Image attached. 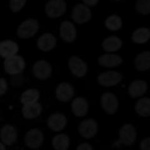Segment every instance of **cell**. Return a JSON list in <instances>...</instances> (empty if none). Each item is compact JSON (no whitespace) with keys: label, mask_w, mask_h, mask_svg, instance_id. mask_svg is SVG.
I'll list each match as a JSON object with an SVG mask.
<instances>
[{"label":"cell","mask_w":150,"mask_h":150,"mask_svg":"<svg viewBox=\"0 0 150 150\" xmlns=\"http://www.w3.org/2000/svg\"><path fill=\"white\" fill-rule=\"evenodd\" d=\"M137 132L134 126L131 124H125L120 130V139L114 144V145L124 144L130 146L136 140Z\"/></svg>","instance_id":"6da1fadb"},{"label":"cell","mask_w":150,"mask_h":150,"mask_svg":"<svg viewBox=\"0 0 150 150\" xmlns=\"http://www.w3.org/2000/svg\"><path fill=\"white\" fill-rule=\"evenodd\" d=\"M4 70L10 75L22 73L25 68V61L21 56L15 55L5 59L4 62Z\"/></svg>","instance_id":"7a4b0ae2"},{"label":"cell","mask_w":150,"mask_h":150,"mask_svg":"<svg viewBox=\"0 0 150 150\" xmlns=\"http://www.w3.org/2000/svg\"><path fill=\"white\" fill-rule=\"evenodd\" d=\"M39 23L33 18H28L22 22L17 29V35L21 38H29L34 36L39 29Z\"/></svg>","instance_id":"3957f363"},{"label":"cell","mask_w":150,"mask_h":150,"mask_svg":"<svg viewBox=\"0 0 150 150\" xmlns=\"http://www.w3.org/2000/svg\"><path fill=\"white\" fill-rule=\"evenodd\" d=\"M67 4L64 0H51L45 4V12L50 18H55L62 16L66 11Z\"/></svg>","instance_id":"277c9868"},{"label":"cell","mask_w":150,"mask_h":150,"mask_svg":"<svg viewBox=\"0 0 150 150\" xmlns=\"http://www.w3.org/2000/svg\"><path fill=\"white\" fill-rule=\"evenodd\" d=\"M101 105L105 113L112 115L117 111L119 107V100L117 96L111 92L103 94L100 99Z\"/></svg>","instance_id":"5b68a950"},{"label":"cell","mask_w":150,"mask_h":150,"mask_svg":"<svg viewBox=\"0 0 150 150\" xmlns=\"http://www.w3.org/2000/svg\"><path fill=\"white\" fill-rule=\"evenodd\" d=\"M92 18V12L89 7L84 4H77L73 9L72 18L78 23L89 21Z\"/></svg>","instance_id":"8992f818"},{"label":"cell","mask_w":150,"mask_h":150,"mask_svg":"<svg viewBox=\"0 0 150 150\" xmlns=\"http://www.w3.org/2000/svg\"><path fill=\"white\" fill-rule=\"evenodd\" d=\"M98 123L93 119L83 120L79 126V133L85 139H92L98 133Z\"/></svg>","instance_id":"52a82bcc"},{"label":"cell","mask_w":150,"mask_h":150,"mask_svg":"<svg viewBox=\"0 0 150 150\" xmlns=\"http://www.w3.org/2000/svg\"><path fill=\"white\" fill-rule=\"evenodd\" d=\"M44 136L39 129H32L25 136V144L31 149H38L43 143Z\"/></svg>","instance_id":"ba28073f"},{"label":"cell","mask_w":150,"mask_h":150,"mask_svg":"<svg viewBox=\"0 0 150 150\" xmlns=\"http://www.w3.org/2000/svg\"><path fill=\"white\" fill-rule=\"evenodd\" d=\"M68 66L70 71L77 77H83L87 72V64L80 57L73 56L70 58Z\"/></svg>","instance_id":"9c48e42d"},{"label":"cell","mask_w":150,"mask_h":150,"mask_svg":"<svg viewBox=\"0 0 150 150\" xmlns=\"http://www.w3.org/2000/svg\"><path fill=\"white\" fill-rule=\"evenodd\" d=\"M122 76L121 73L116 71H107L99 75L98 81L100 85L104 86H112L121 82Z\"/></svg>","instance_id":"30bf717a"},{"label":"cell","mask_w":150,"mask_h":150,"mask_svg":"<svg viewBox=\"0 0 150 150\" xmlns=\"http://www.w3.org/2000/svg\"><path fill=\"white\" fill-rule=\"evenodd\" d=\"M32 70L35 77L44 80L51 76L52 73V67L45 60H39L35 63Z\"/></svg>","instance_id":"8fae6325"},{"label":"cell","mask_w":150,"mask_h":150,"mask_svg":"<svg viewBox=\"0 0 150 150\" xmlns=\"http://www.w3.org/2000/svg\"><path fill=\"white\" fill-rule=\"evenodd\" d=\"M60 37L63 40L72 42L76 38V29L74 24L68 21L62 22L60 25Z\"/></svg>","instance_id":"7c38bea8"},{"label":"cell","mask_w":150,"mask_h":150,"mask_svg":"<svg viewBox=\"0 0 150 150\" xmlns=\"http://www.w3.org/2000/svg\"><path fill=\"white\" fill-rule=\"evenodd\" d=\"M74 95V88L71 84L63 82L59 84L56 89V97L59 101L67 102Z\"/></svg>","instance_id":"4fadbf2b"},{"label":"cell","mask_w":150,"mask_h":150,"mask_svg":"<svg viewBox=\"0 0 150 150\" xmlns=\"http://www.w3.org/2000/svg\"><path fill=\"white\" fill-rule=\"evenodd\" d=\"M17 130L11 125H6L1 127L0 138L3 144L10 146L17 140Z\"/></svg>","instance_id":"5bb4252c"},{"label":"cell","mask_w":150,"mask_h":150,"mask_svg":"<svg viewBox=\"0 0 150 150\" xmlns=\"http://www.w3.org/2000/svg\"><path fill=\"white\" fill-rule=\"evenodd\" d=\"M67 118L60 113L51 114L48 120V125L51 130L59 132L65 127L67 125Z\"/></svg>","instance_id":"9a60e30c"},{"label":"cell","mask_w":150,"mask_h":150,"mask_svg":"<svg viewBox=\"0 0 150 150\" xmlns=\"http://www.w3.org/2000/svg\"><path fill=\"white\" fill-rule=\"evenodd\" d=\"M18 51V45L11 40H6L0 42V56L3 58H8L16 55Z\"/></svg>","instance_id":"2e32d148"},{"label":"cell","mask_w":150,"mask_h":150,"mask_svg":"<svg viewBox=\"0 0 150 150\" xmlns=\"http://www.w3.org/2000/svg\"><path fill=\"white\" fill-rule=\"evenodd\" d=\"M57 44V39L51 33H45L41 35L37 41L38 47L43 51H51L55 47Z\"/></svg>","instance_id":"e0dca14e"},{"label":"cell","mask_w":150,"mask_h":150,"mask_svg":"<svg viewBox=\"0 0 150 150\" xmlns=\"http://www.w3.org/2000/svg\"><path fill=\"white\" fill-rule=\"evenodd\" d=\"M72 111L76 117H83L86 115L89 109L87 100L83 98H76L72 102Z\"/></svg>","instance_id":"ac0fdd59"},{"label":"cell","mask_w":150,"mask_h":150,"mask_svg":"<svg viewBox=\"0 0 150 150\" xmlns=\"http://www.w3.org/2000/svg\"><path fill=\"white\" fill-rule=\"evenodd\" d=\"M147 83L143 80L133 81L128 87V92L130 97L133 98L142 96L147 90Z\"/></svg>","instance_id":"d6986e66"},{"label":"cell","mask_w":150,"mask_h":150,"mask_svg":"<svg viewBox=\"0 0 150 150\" xmlns=\"http://www.w3.org/2000/svg\"><path fill=\"white\" fill-rule=\"evenodd\" d=\"M122 62V58L117 54H106L98 58V63L103 67H114L119 66Z\"/></svg>","instance_id":"ffe728a7"},{"label":"cell","mask_w":150,"mask_h":150,"mask_svg":"<svg viewBox=\"0 0 150 150\" xmlns=\"http://www.w3.org/2000/svg\"><path fill=\"white\" fill-rule=\"evenodd\" d=\"M42 105L39 103L23 105L22 108V114L24 118L32 120L38 117L42 112Z\"/></svg>","instance_id":"44dd1931"},{"label":"cell","mask_w":150,"mask_h":150,"mask_svg":"<svg viewBox=\"0 0 150 150\" xmlns=\"http://www.w3.org/2000/svg\"><path fill=\"white\" fill-rule=\"evenodd\" d=\"M122 41L117 36H110L105 38L102 43V47L107 52H114L120 49Z\"/></svg>","instance_id":"7402d4cb"},{"label":"cell","mask_w":150,"mask_h":150,"mask_svg":"<svg viewBox=\"0 0 150 150\" xmlns=\"http://www.w3.org/2000/svg\"><path fill=\"white\" fill-rule=\"evenodd\" d=\"M135 66L139 71H145L150 68V52L144 51L135 59Z\"/></svg>","instance_id":"603a6c76"},{"label":"cell","mask_w":150,"mask_h":150,"mask_svg":"<svg viewBox=\"0 0 150 150\" xmlns=\"http://www.w3.org/2000/svg\"><path fill=\"white\" fill-rule=\"evenodd\" d=\"M132 40L136 43H145L150 38V30L149 28L141 27L136 29L132 35Z\"/></svg>","instance_id":"cb8c5ba5"},{"label":"cell","mask_w":150,"mask_h":150,"mask_svg":"<svg viewBox=\"0 0 150 150\" xmlns=\"http://www.w3.org/2000/svg\"><path fill=\"white\" fill-rule=\"evenodd\" d=\"M40 98V92L36 89H29L23 92L21 97V102L25 105L35 103L38 102Z\"/></svg>","instance_id":"d4e9b609"},{"label":"cell","mask_w":150,"mask_h":150,"mask_svg":"<svg viewBox=\"0 0 150 150\" xmlns=\"http://www.w3.org/2000/svg\"><path fill=\"white\" fill-rule=\"evenodd\" d=\"M52 145L55 150H67L70 146V139L66 134H59L52 139Z\"/></svg>","instance_id":"484cf974"},{"label":"cell","mask_w":150,"mask_h":150,"mask_svg":"<svg viewBox=\"0 0 150 150\" xmlns=\"http://www.w3.org/2000/svg\"><path fill=\"white\" fill-rule=\"evenodd\" d=\"M136 111L142 117H149L150 115V100L149 98H143L139 100L136 104Z\"/></svg>","instance_id":"4316f807"},{"label":"cell","mask_w":150,"mask_h":150,"mask_svg":"<svg viewBox=\"0 0 150 150\" xmlns=\"http://www.w3.org/2000/svg\"><path fill=\"white\" fill-rule=\"evenodd\" d=\"M105 25L110 30L117 31L121 29L122 26V21L121 18L117 15H111L106 18Z\"/></svg>","instance_id":"83f0119b"},{"label":"cell","mask_w":150,"mask_h":150,"mask_svg":"<svg viewBox=\"0 0 150 150\" xmlns=\"http://www.w3.org/2000/svg\"><path fill=\"white\" fill-rule=\"evenodd\" d=\"M136 9L139 13L143 15H148L150 13L149 0H138L136 3Z\"/></svg>","instance_id":"f1b7e54d"},{"label":"cell","mask_w":150,"mask_h":150,"mask_svg":"<svg viewBox=\"0 0 150 150\" xmlns=\"http://www.w3.org/2000/svg\"><path fill=\"white\" fill-rule=\"evenodd\" d=\"M26 3V1L25 0H11L9 4L10 10L14 13H17L25 5Z\"/></svg>","instance_id":"f546056e"},{"label":"cell","mask_w":150,"mask_h":150,"mask_svg":"<svg viewBox=\"0 0 150 150\" xmlns=\"http://www.w3.org/2000/svg\"><path fill=\"white\" fill-rule=\"evenodd\" d=\"M7 90V83L5 79L0 78V96L4 95Z\"/></svg>","instance_id":"4dcf8cb0"},{"label":"cell","mask_w":150,"mask_h":150,"mask_svg":"<svg viewBox=\"0 0 150 150\" xmlns=\"http://www.w3.org/2000/svg\"><path fill=\"white\" fill-rule=\"evenodd\" d=\"M140 147L142 150H150V139L146 138L141 142Z\"/></svg>","instance_id":"1f68e13d"},{"label":"cell","mask_w":150,"mask_h":150,"mask_svg":"<svg viewBox=\"0 0 150 150\" xmlns=\"http://www.w3.org/2000/svg\"><path fill=\"white\" fill-rule=\"evenodd\" d=\"M76 150H93L92 146L88 143H83L79 145Z\"/></svg>","instance_id":"d6a6232c"},{"label":"cell","mask_w":150,"mask_h":150,"mask_svg":"<svg viewBox=\"0 0 150 150\" xmlns=\"http://www.w3.org/2000/svg\"><path fill=\"white\" fill-rule=\"evenodd\" d=\"M98 3V1H97V0H84L83 4H84L85 5H86L87 7H89V6L93 7V6L96 5Z\"/></svg>","instance_id":"836d02e7"},{"label":"cell","mask_w":150,"mask_h":150,"mask_svg":"<svg viewBox=\"0 0 150 150\" xmlns=\"http://www.w3.org/2000/svg\"><path fill=\"white\" fill-rule=\"evenodd\" d=\"M0 150H6L5 146L1 142H0Z\"/></svg>","instance_id":"e575fe53"}]
</instances>
